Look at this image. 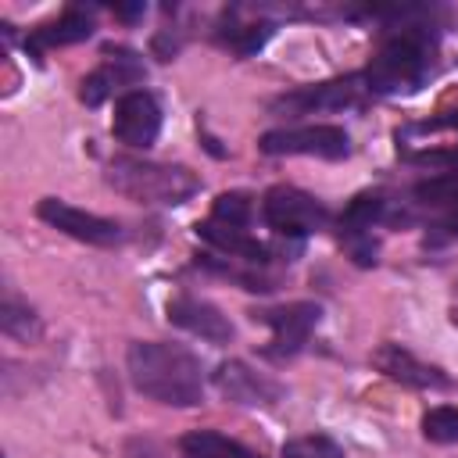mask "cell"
Returning <instances> with one entry per match:
<instances>
[{"instance_id": "7402d4cb", "label": "cell", "mask_w": 458, "mask_h": 458, "mask_svg": "<svg viewBox=\"0 0 458 458\" xmlns=\"http://www.w3.org/2000/svg\"><path fill=\"white\" fill-rule=\"evenodd\" d=\"M143 11H147V4H143V0H140V4H114V14H118V18H125V21L140 18Z\"/></svg>"}, {"instance_id": "3957f363", "label": "cell", "mask_w": 458, "mask_h": 458, "mask_svg": "<svg viewBox=\"0 0 458 458\" xmlns=\"http://www.w3.org/2000/svg\"><path fill=\"white\" fill-rule=\"evenodd\" d=\"M107 182L122 197H129L136 204H147V208H175V204L190 200L200 190V182L190 168L143 161V157H129V154H118L107 165Z\"/></svg>"}, {"instance_id": "7c38bea8", "label": "cell", "mask_w": 458, "mask_h": 458, "mask_svg": "<svg viewBox=\"0 0 458 458\" xmlns=\"http://www.w3.org/2000/svg\"><path fill=\"white\" fill-rule=\"evenodd\" d=\"M383 211H386V204H383L379 193H358V197L344 208V215H340V222H336L340 240L347 243V250H351V258H354L358 265H372V261H376L372 229H376V222L383 218Z\"/></svg>"}, {"instance_id": "5b68a950", "label": "cell", "mask_w": 458, "mask_h": 458, "mask_svg": "<svg viewBox=\"0 0 458 458\" xmlns=\"http://www.w3.org/2000/svg\"><path fill=\"white\" fill-rule=\"evenodd\" d=\"M261 218L272 233L301 240V236L318 233L326 225L329 211L322 208V200H315L311 193H304L297 186H272L261 200Z\"/></svg>"}, {"instance_id": "9a60e30c", "label": "cell", "mask_w": 458, "mask_h": 458, "mask_svg": "<svg viewBox=\"0 0 458 458\" xmlns=\"http://www.w3.org/2000/svg\"><path fill=\"white\" fill-rule=\"evenodd\" d=\"M197 236H200V240H208L211 247H218L222 254H229L233 261H243V265H250V268L268 265V261L276 258V250H272L268 243H261L258 236H250L247 229L218 225V222H211V218L197 222Z\"/></svg>"}, {"instance_id": "ba28073f", "label": "cell", "mask_w": 458, "mask_h": 458, "mask_svg": "<svg viewBox=\"0 0 458 458\" xmlns=\"http://www.w3.org/2000/svg\"><path fill=\"white\" fill-rule=\"evenodd\" d=\"M111 132L129 150H147L157 140V132H161V104L154 100V93H147V89H125L114 100Z\"/></svg>"}, {"instance_id": "d6986e66", "label": "cell", "mask_w": 458, "mask_h": 458, "mask_svg": "<svg viewBox=\"0 0 458 458\" xmlns=\"http://www.w3.org/2000/svg\"><path fill=\"white\" fill-rule=\"evenodd\" d=\"M422 437L433 444H458V404H437L422 415Z\"/></svg>"}, {"instance_id": "6da1fadb", "label": "cell", "mask_w": 458, "mask_h": 458, "mask_svg": "<svg viewBox=\"0 0 458 458\" xmlns=\"http://www.w3.org/2000/svg\"><path fill=\"white\" fill-rule=\"evenodd\" d=\"M419 14H426V7H394V18H401V25L383 36L376 57L361 72L369 93H376V97L415 93L433 75L437 36L429 25L415 21Z\"/></svg>"}, {"instance_id": "e0dca14e", "label": "cell", "mask_w": 458, "mask_h": 458, "mask_svg": "<svg viewBox=\"0 0 458 458\" xmlns=\"http://www.w3.org/2000/svg\"><path fill=\"white\" fill-rule=\"evenodd\" d=\"M179 451H182V458H261L250 447H243L240 440H233L225 433H215V429H193V433H186L179 440Z\"/></svg>"}, {"instance_id": "5bb4252c", "label": "cell", "mask_w": 458, "mask_h": 458, "mask_svg": "<svg viewBox=\"0 0 458 458\" xmlns=\"http://www.w3.org/2000/svg\"><path fill=\"white\" fill-rule=\"evenodd\" d=\"M168 322L208 340V344H229L233 340V322L222 315V308H215L204 297L193 293H179L168 301Z\"/></svg>"}, {"instance_id": "8992f818", "label": "cell", "mask_w": 458, "mask_h": 458, "mask_svg": "<svg viewBox=\"0 0 458 458\" xmlns=\"http://www.w3.org/2000/svg\"><path fill=\"white\" fill-rule=\"evenodd\" d=\"M258 150L268 157L279 154H308V157H326L340 161L351 154V136L340 125H290V129H272L258 140Z\"/></svg>"}, {"instance_id": "277c9868", "label": "cell", "mask_w": 458, "mask_h": 458, "mask_svg": "<svg viewBox=\"0 0 458 458\" xmlns=\"http://www.w3.org/2000/svg\"><path fill=\"white\" fill-rule=\"evenodd\" d=\"M365 79L361 75H344V79H329V82H311L290 93H279L268 111L276 118H301V114H322V111H347L358 107L365 100Z\"/></svg>"}, {"instance_id": "7a4b0ae2", "label": "cell", "mask_w": 458, "mask_h": 458, "mask_svg": "<svg viewBox=\"0 0 458 458\" xmlns=\"http://www.w3.org/2000/svg\"><path fill=\"white\" fill-rule=\"evenodd\" d=\"M125 369L132 386L172 408H193L204 401V369L200 358L182 344L165 340H136L125 351Z\"/></svg>"}, {"instance_id": "44dd1931", "label": "cell", "mask_w": 458, "mask_h": 458, "mask_svg": "<svg viewBox=\"0 0 458 458\" xmlns=\"http://www.w3.org/2000/svg\"><path fill=\"white\" fill-rule=\"evenodd\" d=\"M250 215H254L250 197H247V193H236V190H233V193H218L215 204H211V222H218V225L247 229Z\"/></svg>"}, {"instance_id": "4fadbf2b", "label": "cell", "mask_w": 458, "mask_h": 458, "mask_svg": "<svg viewBox=\"0 0 458 458\" xmlns=\"http://www.w3.org/2000/svg\"><path fill=\"white\" fill-rule=\"evenodd\" d=\"M372 365H376L386 379H394V383H401V386H411V390H447V386H454L451 376H444L437 365L419 361V358H415L411 351H404L401 344H383V347H376V351H372Z\"/></svg>"}, {"instance_id": "30bf717a", "label": "cell", "mask_w": 458, "mask_h": 458, "mask_svg": "<svg viewBox=\"0 0 458 458\" xmlns=\"http://www.w3.org/2000/svg\"><path fill=\"white\" fill-rule=\"evenodd\" d=\"M215 390L229 401V404H240V408H272L276 401H283V386L276 379H268L265 372H254L247 361L240 358H229L215 369L211 376Z\"/></svg>"}, {"instance_id": "52a82bcc", "label": "cell", "mask_w": 458, "mask_h": 458, "mask_svg": "<svg viewBox=\"0 0 458 458\" xmlns=\"http://www.w3.org/2000/svg\"><path fill=\"white\" fill-rule=\"evenodd\" d=\"M318 318H322V308L311 304V301H293V304H283V308L254 311V322H265L272 329V340H268L265 354L276 358V361H286V358L301 354L308 347Z\"/></svg>"}, {"instance_id": "ac0fdd59", "label": "cell", "mask_w": 458, "mask_h": 458, "mask_svg": "<svg viewBox=\"0 0 458 458\" xmlns=\"http://www.w3.org/2000/svg\"><path fill=\"white\" fill-rule=\"evenodd\" d=\"M0 326H4V333L14 336V340H32V336L39 333V318H36V311H32L29 304H21L14 293H7V301H4Z\"/></svg>"}, {"instance_id": "ffe728a7", "label": "cell", "mask_w": 458, "mask_h": 458, "mask_svg": "<svg viewBox=\"0 0 458 458\" xmlns=\"http://www.w3.org/2000/svg\"><path fill=\"white\" fill-rule=\"evenodd\" d=\"M283 458H347L344 454V447L333 440V437H326V433H308V437H293V440H286L283 444V451H279Z\"/></svg>"}, {"instance_id": "2e32d148", "label": "cell", "mask_w": 458, "mask_h": 458, "mask_svg": "<svg viewBox=\"0 0 458 458\" xmlns=\"http://www.w3.org/2000/svg\"><path fill=\"white\" fill-rule=\"evenodd\" d=\"M93 36V18L89 11L82 7H64L54 21L39 25L29 39H25V50L39 54V50H50V47H68V43H82Z\"/></svg>"}, {"instance_id": "9c48e42d", "label": "cell", "mask_w": 458, "mask_h": 458, "mask_svg": "<svg viewBox=\"0 0 458 458\" xmlns=\"http://www.w3.org/2000/svg\"><path fill=\"white\" fill-rule=\"evenodd\" d=\"M36 215H39L47 225L61 229L64 236H72V240H82V243H93V247H114V243L122 240V225H118L114 218L93 215V211H86V208H75V204H68V200H57V197H47V200H39Z\"/></svg>"}, {"instance_id": "8fae6325", "label": "cell", "mask_w": 458, "mask_h": 458, "mask_svg": "<svg viewBox=\"0 0 458 458\" xmlns=\"http://www.w3.org/2000/svg\"><path fill=\"white\" fill-rule=\"evenodd\" d=\"M143 75H147V68H143V61H140L132 50H125V47H107L100 68H93V72L82 79L79 97H82V104L97 107V104H104L114 89L132 86V82H140Z\"/></svg>"}]
</instances>
